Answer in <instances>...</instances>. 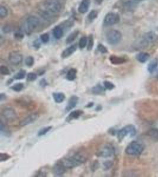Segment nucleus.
I'll list each match as a JSON object with an SVG mask.
<instances>
[{
    "instance_id": "obj_31",
    "label": "nucleus",
    "mask_w": 158,
    "mask_h": 177,
    "mask_svg": "<svg viewBox=\"0 0 158 177\" xmlns=\"http://www.w3.org/2000/svg\"><path fill=\"white\" fill-rule=\"evenodd\" d=\"M52 128V126H46V127H44L43 128H42L38 132L37 135L39 136H41L43 135H46L47 133H48Z\"/></svg>"
},
{
    "instance_id": "obj_9",
    "label": "nucleus",
    "mask_w": 158,
    "mask_h": 177,
    "mask_svg": "<svg viewBox=\"0 0 158 177\" xmlns=\"http://www.w3.org/2000/svg\"><path fill=\"white\" fill-rule=\"evenodd\" d=\"M1 116L6 121H13L17 118L16 110L12 107H6L1 111Z\"/></svg>"
},
{
    "instance_id": "obj_2",
    "label": "nucleus",
    "mask_w": 158,
    "mask_h": 177,
    "mask_svg": "<svg viewBox=\"0 0 158 177\" xmlns=\"http://www.w3.org/2000/svg\"><path fill=\"white\" fill-rule=\"evenodd\" d=\"M114 154V147L109 143H104L101 145L97 150L96 155L99 158H107L111 157Z\"/></svg>"
},
{
    "instance_id": "obj_52",
    "label": "nucleus",
    "mask_w": 158,
    "mask_h": 177,
    "mask_svg": "<svg viewBox=\"0 0 158 177\" xmlns=\"http://www.w3.org/2000/svg\"><path fill=\"white\" fill-rule=\"evenodd\" d=\"M93 106V103H90L88 104V105L87 106V107L90 108V107H92Z\"/></svg>"
},
{
    "instance_id": "obj_29",
    "label": "nucleus",
    "mask_w": 158,
    "mask_h": 177,
    "mask_svg": "<svg viewBox=\"0 0 158 177\" xmlns=\"http://www.w3.org/2000/svg\"><path fill=\"white\" fill-rule=\"evenodd\" d=\"M88 44V38L86 36H83L79 41V47L81 49H84Z\"/></svg>"
},
{
    "instance_id": "obj_26",
    "label": "nucleus",
    "mask_w": 158,
    "mask_h": 177,
    "mask_svg": "<svg viewBox=\"0 0 158 177\" xmlns=\"http://www.w3.org/2000/svg\"><path fill=\"white\" fill-rule=\"evenodd\" d=\"M105 90V89L101 85H97L93 87L91 89V92L93 94L98 95L102 94Z\"/></svg>"
},
{
    "instance_id": "obj_8",
    "label": "nucleus",
    "mask_w": 158,
    "mask_h": 177,
    "mask_svg": "<svg viewBox=\"0 0 158 177\" xmlns=\"http://www.w3.org/2000/svg\"><path fill=\"white\" fill-rule=\"evenodd\" d=\"M120 20V15L116 13L111 12L106 14L104 19V25L105 26H113L119 22Z\"/></svg>"
},
{
    "instance_id": "obj_40",
    "label": "nucleus",
    "mask_w": 158,
    "mask_h": 177,
    "mask_svg": "<svg viewBox=\"0 0 158 177\" xmlns=\"http://www.w3.org/2000/svg\"><path fill=\"white\" fill-rule=\"evenodd\" d=\"M113 165V162L111 161H107L103 163V168L104 170L107 171L110 169Z\"/></svg>"
},
{
    "instance_id": "obj_28",
    "label": "nucleus",
    "mask_w": 158,
    "mask_h": 177,
    "mask_svg": "<svg viewBox=\"0 0 158 177\" xmlns=\"http://www.w3.org/2000/svg\"><path fill=\"white\" fill-rule=\"evenodd\" d=\"M26 76V71L24 70L21 69L14 76V79L16 80H21L23 79Z\"/></svg>"
},
{
    "instance_id": "obj_21",
    "label": "nucleus",
    "mask_w": 158,
    "mask_h": 177,
    "mask_svg": "<svg viewBox=\"0 0 158 177\" xmlns=\"http://www.w3.org/2000/svg\"><path fill=\"white\" fill-rule=\"evenodd\" d=\"M84 113V111L82 110H76L72 111L68 116V119L69 120H72L74 119H76L78 118H80Z\"/></svg>"
},
{
    "instance_id": "obj_5",
    "label": "nucleus",
    "mask_w": 158,
    "mask_h": 177,
    "mask_svg": "<svg viewBox=\"0 0 158 177\" xmlns=\"http://www.w3.org/2000/svg\"><path fill=\"white\" fill-rule=\"evenodd\" d=\"M44 7L46 11L51 13H57L61 10V4L58 0H46Z\"/></svg>"
},
{
    "instance_id": "obj_36",
    "label": "nucleus",
    "mask_w": 158,
    "mask_h": 177,
    "mask_svg": "<svg viewBox=\"0 0 158 177\" xmlns=\"http://www.w3.org/2000/svg\"><path fill=\"white\" fill-rule=\"evenodd\" d=\"M94 37L92 34H91L89 36L88 40V44H87V50L88 51L91 50L94 47Z\"/></svg>"
},
{
    "instance_id": "obj_39",
    "label": "nucleus",
    "mask_w": 158,
    "mask_h": 177,
    "mask_svg": "<svg viewBox=\"0 0 158 177\" xmlns=\"http://www.w3.org/2000/svg\"><path fill=\"white\" fill-rule=\"evenodd\" d=\"M103 85H104V86L105 89L110 90H113L115 87V85L113 83H111V82H109V81L104 82Z\"/></svg>"
},
{
    "instance_id": "obj_6",
    "label": "nucleus",
    "mask_w": 158,
    "mask_h": 177,
    "mask_svg": "<svg viewBox=\"0 0 158 177\" xmlns=\"http://www.w3.org/2000/svg\"><path fill=\"white\" fill-rule=\"evenodd\" d=\"M107 42L111 45H115L119 43L122 38L121 33L116 30H111L106 34Z\"/></svg>"
},
{
    "instance_id": "obj_22",
    "label": "nucleus",
    "mask_w": 158,
    "mask_h": 177,
    "mask_svg": "<svg viewBox=\"0 0 158 177\" xmlns=\"http://www.w3.org/2000/svg\"><path fill=\"white\" fill-rule=\"evenodd\" d=\"M77 74V70L74 68H72L69 69L66 74V79L69 81H73L76 78Z\"/></svg>"
},
{
    "instance_id": "obj_25",
    "label": "nucleus",
    "mask_w": 158,
    "mask_h": 177,
    "mask_svg": "<svg viewBox=\"0 0 158 177\" xmlns=\"http://www.w3.org/2000/svg\"><path fill=\"white\" fill-rule=\"evenodd\" d=\"M53 34L56 39H60L63 35V29L59 26L56 27L53 31Z\"/></svg>"
},
{
    "instance_id": "obj_19",
    "label": "nucleus",
    "mask_w": 158,
    "mask_h": 177,
    "mask_svg": "<svg viewBox=\"0 0 158 177\" xmlns=\"http://www.w3.org/2000/svg\"><path fill=\"white\" fill-rule=\"evenodd\" d=\"M53 98L56 104H61L63 102L65 99V95L62 92H56L52 94Z\"/></svg>"
},
{
    "instance_id": "obj_38",
    "label": "nucleus",
    "mask_w": 158,
    "mask_h": 177,
    "mask_svg": "<svg viewBox=\"0 0 158 177\" xmlns=\"http://www.w3.org/2000/svg\"><path fill=\"white\" fill-rule=\"evenodd\" d=\"M98 13L96 10H92L88 15V18L90 21H93L97 18L98 17Z\"/></svg>"
},
{
    "instance_id": "obj_17",
    "label": "nucleus",
    "mask_w": 158,
    "mask_h": 177,
    "mask_svg": "<svg viewBox=\"0 0 158 177\" xmlns=\"http://www.w3.org/2000/svg\"><path fill=\"white\" fill-rule=\"evenodd\" d=\"M109 60L113 64H115V65L121 64L125 63L127 61V59L124 57L117 56H115V55L111 56L110 57Z\"/></svg>"
},
{
    "instance_id": "obj_47",
    "label": "nucleus",
    "mask_w": 158,
    "mask_h": 177,
    "mask_svg": "<svg viewBox=\"0 0 158 177\" xmlns=\"http://www.w3.org/2000/svg\"><path fill=\"white\" fill-rule=\"evenodd\" d=\"M48 85V83L47 82V81L45 79H43L40 80V86H42V87H44L46 86H47Z\"/></svg>"
},
{
    "instance_id": "obj_14",
    "label": "nucleus",
    "mask_w": 158,
    "mask_h": 177,
    "mask_svg": "<svg viewBox=\"0 0 158 177\" xmlns=\"http://www.w3.org/2000/svg\"><path fill=\"white\" fill-rule=\"evenodd\" d=\"M78 100H79V97L77 96L73 95L71 96L68 100V105L65 108V111L69 112L72 109L75 108L78 102Z\"/></svg>"
},
{
    "instance_id": "obj_18",
    "label": "nucleus",
    "mask_w": 158,
    "mask_h": 177,
    "mask_svg": "<svg viewBox=\"0 0 158 177\" xmlns=\"http://www.w3.org/2000/svg\"><path fill=\"white\" fill-rule=\"evenodd\" d=\"M90 6V0H82V1L79 6L78 11L81 14L86 13L88 10Z\"/></svg>"
},
{
    "instance_id": "obj_50",
    "label": "nucleus",
    "mask_w": 158,
    "mask_h": 177,
    "mask_svg": "<svg viewBox=\"0 0 158 177\" xmlns=\"http://www.w3.org/2000/svg\"><path fill=\"white\" fill-rule=\"evenodd\" d=\"M36 176H46V173L42 172V171H39V172H37V175H35Z\"/></svg>"
},
{
    "instance_id": "obj_23",
    "label": "nucleus",
    "mask_w": 158,
    "mask_h": 177,
    "mask_svg": "<svg viewBox=\"0 0 158 177\" xmlns=\"http://www.w3.org/2000/svg\"><path fill=\"white\" fill-rule=\"evenodd\" d=\"M158 66V59H153L148 64L147 70L150 73H153L156 69Z\"/></svg>"
},
{
    "instance_id": "obj_42",
    "label": "nucleus",
    "mask_w": 158,
    "mask_h": 177,
    "mask_svg": "<svg viewBox=\"0 0 158 177\" xmlns=\"http://www.w3.org/2000/svg\"><path fill=\"white\" fill-rule=\"evenodd\" d=\"M11 158V156L6 153H1L0 154V161L3 162L8 160Z\"/></svg>"
},
{
    "instance_id": "obj_34",
    "label": "nucleus",
    "mask_w": 158,
    "mask_h": 177,
    "mask_svg": "<svg viewBox=\"0 0 158 177\" xmlns=\"http://www.w3.org/2000/svg\"><path fill=\"white\" fill-rule=\"evenodd\" d=\"M37 78V74L33 72L29 73L27 75V81L28 82H33L36 80Z\"/></svg>"
},
{
    "instance_id": "obj_35",
    "label": "nucleus",
    "mask_w": 158,
    "mask_h": 177,
    "mask_svg": "<svg viewBox=\"0 0 158 177\" xmlns=\"http://www.w3.org/2000/svg\"><path fill=\"white\" fill-rule=\"evenodd\" d=\"M25 64L28 67H32L35 64V59L32 56H28L25 60Z\"/></svg>"
},
{
    "instance_id": "obj_46",
    "label": "nucleus",
    "mask_w": 158,
    "mask_h": 177,
    "mask_svg": "<svg viewBox=\"0 0 158 177\" xmlns=\"http://www.w3.org/2000/svg\"><path fill=\"white\" fill-rule=\"evenodd\" d=\"M12 27L10 26H8V25H7V26H6L3 27V30L4 33H10L12 31Z\"/></svg>"
},
{
    "instance_id": "obj_33",
    "label": "nucleus",
    "mask_w": 158,
    "mask_h": 177,
    "mask_svg": "<svg viewBox=\"0 0 158 177\" xmlns=\"http://www.w3.org/2000/svg\"><path fill=\"white\" fill-rule=\"evenodd\" d=\"M0 73L4 76H8L11 74L10 69L6 66H1L0 67Z\"/></svg>"
},
{
    "instance_id": "obj_48",
    "label": "nucleus",
    "mask_w": 158,
    "mask_h": 177,
    "mask_svg": "<svg viewBox=\"0 0 158 177\" xmlns=\"http://www.w3.org/2000/svg\"><path fill=\"white\" fill-rule=\"evenodd\" d=\"M33 45L34 47L36 48V49H38L40 48V41L39 40H36L34 41L33 43Z\"/></svg>"
},
{
    "instance_id": "obj_32",
    "label": "nucleus",
    "mask_w": 158,
    "mask_h": 177,
    "mask_svg": "<svg viewBox=\"0 0 158 177\" xmlns=\"http://www.w3.org/2000/svg\"><path fill=\"white\" fill-rule=\"evenodd\" d=\"M8 14V11L7 8L3 6H1L0 7V17H1V19L6 18Z\"/></svg>"
},
{
    "instance_id": "obj_10",
    "label": "nucleus",
    "mask_w": 158,
    "mask_h": 177,
    "mask_svg": "<svg viewBox=\"0 0 158 177\" xmlns=\"http://www.w3.org/2000/svg\"><path fill=\"white\" fill-rule=\"evenodd\" d=\"M158 40L157 35L153 31H149L145 33L143 36V40L141 41L144 47L146 48L149 44L155 43Z\"/></svg>"
},
{
    "instance_id": "obj_4",
    "label": "nucleus",
    "mask_w": 158,
    "mask_h": 177,
    "mask_svg": "<svg viewBox=\"0 0 158 177\" xmlns=\"http://www.w3.org/2000/svg\"><path fill=\"white\" fill-rule=\"evenodd\" d=\"M136 134V129L135 127V126L132 125H128L127 126H124V128L118 131L117 133V138L119 142L122 141L124 138L129 135L130 136L132 137Z\"/></svg>"
},
{
    "instance_id": "obj_49",
    "label": "nucleus",
    "mask_w": 158,
    "mask_h": 177,
    "mask_svg": "<svg viewBox=\"0 0 158 177\" xmlns=\"http://www.w3.org/2000/svg\"><path fill=\"white\" fill-rule=\"evenodd\" d=\"M7 99V96L4 93H1L0 94V101L3 102L4 100H6Z\"/></svg>"
},
{
    "instance_id": "obj_15",
    "label": "nucleus",
    "mask_w": 158,
    "mask_h": 177,
    "mask_svg": "<svg viewBox=\"0 0 158 177\" xmlns=\"http://www.w3.org/2000/svg\"><path fill=\"white\" fill-rule=\"evenodd\" d=\"M77 49V45L76 44H74L69 46V47L65 49L62 52L61 54V57L62 59H66L69 57L70 56H71L72 54L75 53Z\"/></svg>"
},
{
    "instance_id": "obj_24",
    "label": "nucleus",
    "mask_w": 158,
    "mask_h": 177,
    "mask_svg": "<svg viewBox=\"0 0 158 177\" xmlns=\"http://www.w3.org/2000/svg\"><path fill=\"white\" fill-rule=\"evenodd\" d=\"M149 57H150V55L148 53L142 52V53H139L137 55L136 59L139 62H140L142 63H144L148 60V59H149Z\"/></svg>"
},
{
    "instance_id": "obj_3",
    "label": "nucleus",
    "mask_w": 158,
    "mask_h": 177,
    "mask_svg": "<svg viewBox=\"0 0 158 177\" xmlns=\"http://www.w3.org/2000/svg\"><path fill=\"white\" fill-rule=\"evenodd\" d=\"M143 151V145L138 141H132L126 147L125 153L129 155L139 156Z\"/></svg>"
},
{
    "instance_id": "obj_37",
    "label": "nucleus",
    "mask_w": 158,
    "mask_h": 177,
    "mask_svg": "<svg viewBox=\"0 0 158 177\" xmlns=\"http://www.w3.org/2000/svg\"><path fill=\"white\" fill-rule=\"evenodd\" d=\"M148 135L154 139L158 140V130L156 129H152L148 132Z\"/></svg>"
},
{
    "instance_id": "obj_45",
    "label": "nucleus",
    "mask_w": 158,
    "mask_h": 177,
    "mask_svg": "<svg viewBox=\"0 0 158 177\" xmlns=\"http://www.w3.org/2000/svg\"><path fill=\"white\" fill-rule=\"evenodd\" d=\"M99 165H100V164L98 161H94L91 166V169L92 171L94 172V171H97L98 169V168L99 167Z\"/></svg>"
},
{
    "instance_id": "obj_12",
    "label": "nucleus",
    "mask_w": 158,
    "mask_h": 177,
    "mask_svg": "<svg viewBox=\"0 0 158 177\" xmlns=\"http://www.w3.org/2000/svg\"><path fill=\"white\" fill-rule=\"evenodd\" d=\"M8 60L13 65H18L23 62V56L19 52H12L9 54Z\"/></svg>"
},
{
    "instance_id": "obj_51",
    "label": "nucleus",
    "mask_w": 158,
    "mask_h": 177,
    "mask_svg": "<svg viewBox=\"0 0 158 177\" xmlns=\"http://www.w3.org/2000/svg\"><path fill=\"white\" fill-rule=\"evenodd\" d=\"M95 1L98 4H101L103 2V0H95Z\"/></svg>"
},
{
    "instance_id": "obj_13",
    "label": "nucleus",
    "mask_w": 158,
    "mask_h": 177,
    "mask_svg": "<svg viewBox=\"0 0 158 177\" xmlns=\"http://www.w3.org/2000/svg\"><path fill=\"white\" fill-rule=\"evenodd\" d=\"M66 170V168L59 161L53 168V173L55 176H61L65 173Z\"/></svg>"
},
{
    "instance_id": "obj_16",
    "label": "nucleus",
    "mask_w": 158,
    "mask_h": 177,
    "mask_svg": "<svg viewBox=\"0 0 158 177\" xmlns=\"http://www.w3.org/2000/svg\"><path fill=\"white\" fill-rule=\"evenodd\" d=\"M16 102L18 105L21 106L23 108H29L33 105L31 100L25 97L18 98V99L16 100Z\"/></svg>"
},
{
    "instance_id": "obj_30",
    "label": "nucleus",
    "mask_w": 158,
    "mask_h": 177,
    "mask_svg": "<svg viewBox=\"0 0 158 177\" xmlns=\"http://www.w3.org/2000/svg\"><path fill=\"white\" fill-rule=\"evenodd\" d=\"M10 88L13 91H15L16 92H21L23 89L24 84L22 83H17L14 84Z\"/></svg>"
},
{
    "instance_id": "obj_7",
    "label": "nucleus",
    "mask_w": 158,
    "mask_h": 177,
    "mask_svg": "<svg viewBox=\"0 0 158 177\" xmlns=\"http://www.w3.org/2000/svg\"><path fill=\"white\" fill-rule=\"evenodd\" d=\"M26 31L28 33H31L36 30L40 24L39 19L36 16H30L26 20Z\"/></svg>"
},
{
    "instance_id": "obj_20",
    "label": "nucleus",
    "mask_w": 158,
    "mask_h": 177,
    "mask_svg": "<svg viewBox=\"0 0 158 177\" xmlns=\"http://www.w3.org/2000/svg\"><path fill=\"white\" fill-rule=\"evenodd\" d=\"M136 3L137 2H136L135 0H123V6L126 10H133L135 8Z\"/></svg>"
},
{
    "instance_id": "obj_27",
    "label": "nucleus",
    "mask_w": 158,
    "mask_h": 177,
    "mask_svg": "<svg viewBox=\"0 0 158 177\" xmlns=\"http://www.w3.org/2000/svg\"><path fill=\"white\" fill-rule=\"evenodd\" d=\"M79 33L80 32H79V31H78V30H76V31H74L73 32H72L71 34H69V36L66 38V43L67 44H70V43H72L78 37Z\"/></svg>"
},
{
    "instance_id": "obj_41",
    "label": "nucleus",
    "mask_w": 158,
    "mask_h": 177,
    "mask_svg": "<svg viewBox=\"0 0 158 177\" xmlns=\"http://www.w3.org/2000/svg\"><path fill=\"white\" fill-rule=\"evenodd\" d=\"M97 49L98 51L102 53V54H104V53H107L108 52V50L107 48H106V47L104 46L103 44H99L97 46Z\"/></svg>"
},
{
    "instance_id": "obj_53",
    "label": "nucleus",
    "mask_w": 158,
    "mask_h": 177,
    "mask_svg": "<svg viewBox=\"0 0 158 177\" xmlns=\"http://www.w3.org/2000/svg\"><path fill=\"white\" fill-rule=\"evenodd\" d=\"M135 1L136 2H137V3H138V2H140V1H144V0H135Z\"/></svg>"
},
{
    "instance_id": "obj_44",
    "label": "nucleus",
    "mask_w": 158,
    "mask_h": 177,
    "mask_svg": "<svg viewBox=\"0 0 158 177\" xmlns=\"http://www.w3.org/2000/svg\"><path fill=\"white\" fill-rule=\"evenodd\" d=\"M50 39L49 35L47 33H44L40 36V40L43 43H47L49 42Z\"/></svg>"
},
{
    "instance_id": "obj_11",
    "label": "nucleus",
    "mask_w": 158,
    "mask_h": 177,
    "mask_svg": "<svg viewBox=\"0 0 158 177\" xmlns=\"http://www.w3.org/2000/svg\"><path fill=\"white\" fill-rule=\"evenodd\" d=\"M39 117V115L37 113H33L26 116L25 118H24L20 123L19 125L20 126H25L29 125H30L33 123H34Z\"/></svg>"
},
{
    "instance_id": "obj_1",
    "label": "nucleus",
    "mask_w": 158,
    "mask_h": 177,
    "mask_svg": "<svg viewBox=\"0 0 158 177\" xmlns=\"http://www.w3.org/2000/svg\"><path fill=\"white\" fill-rule=\"evenodd\" d=\"M88 155L84 152H77L71 156L65 157L60 161L66 169H72L81 165L86 162Z\"/></svg>"
},
{
    "instance_id": "obj_43",
    "label": "nucleus",
    "mask_w": 158,
    "mask_h": 177,
    "mask_svg": "<svg viewBox=\"0 0 158 177\" xmlns=\"http://www.w3.org/2000/svg\"><path fill=\"white\" fill-rule=\"evenodd\" d=\"M14 38L16 39L20 40H22L24 38V35L21 31H17L14 33Z\"/></svg>"
}]
</instances>
